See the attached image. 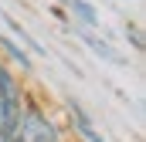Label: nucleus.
Wrapping results in <instances>:
<instances>
[{
  "label": "nucleus",
  "instance_id": "1",
  "mask_svg": "<svg viewBox=\"0 0 146 142\" xmlns=\"http://www.w3.org/2000/svg\"><path fill=\"white\" fill-rule=\"evenodd\" d=\"M14 139L17 142H68V132L61 125V118L48 108V102L27 91L24 108L17 115V125H14Z\"/></svg>",
  "mask_w": 146,
  "mask_h": 142
},
{
  "label": "nucleus",
  "instance_id": "2",
  "mask_svg": "<svg viewBox=\"0 0 146 142\" xmlns=\"http://www.w3.org/2000/svg\"><path fill=\"white\" fill-rule=\"evenodd\" d=\"M27 88L21 81V74L10 68L7 61H0V135H14L17 115L24 108Z\"/></svg>",
  "mask_w": 146,
  "mask_h": 142
},
{
  "label": "nucleus",
  "instance_id": "3",
  "mask_svg": "<svg viewBox=\"0 0 146 142\" xmlns=\"http://www.w3.org/2000/svg\"><path fill=\"white\" fill-rule=\"evenodd\" d=\"M65 132H68V142H109V135L95 125V118L78 105L75 98L65 102V118H61Z\"/></svg>",
  "mask_w": 146,
  "mask_h": 142
},
{
  "label": "nucleus",
  "instance_id": "4",
  "mask_svg": "<svg viewBox=\"0 0 146 142\" xmlns=\"http://www.w3.org/2000/svg\"><path fill=\"white\" fill-rule=\"evenodd\" d=\"M75 37H78V41H82V44H85V47H88L95 58H102V61H109V64H122V61H126V58H122V54L112 47L109 41L95 37L92 31H85V27H75Z\"/></svg>",
  "mask_w": 146,
  "mask_h": 142
},
{
  "label": "nucleus",
  "instance_id": "5",
  "mask_svg": "<svg viewBox=\"0 0 146 142\" xmlns=\"http://www.w3.org/2000/svg\"><path fill=\"white\" fill-rule=\"evenodd\" d=\"M0 51L7 54V64L17 71V74H27V71L34 68V54H27L10 34H0Z\"/></svg>",
  "mask_w": 146,
  "mask_h": 142
},
{
  "label": "nucleus",
  "instance_id": "6",
  "mask_svg": "<svg viewBox=\"0 0 146 142\" xmlns=\"http://www.w3.org/2000/svg\"><path fill=\"white\" fill-rule=\"evenodd\" d=\"M65 7H68V17H72L75 27H85V31H95L99 24H102V17H99V10L88 3V0H65Z\"/></svg>",
  "mask_w": 146,
  "mask_h": 142
},
{
  "label": "nucleus",
  "instance_id": "7",
  "mask_svg": "<svg viewBox=\"0 0 146 142\" xmlns=\"http://www.w3.org/2000/svg\"><path fill=\"white\" fill-rule=\"evenodd\" d=\"M3 24H7V31H10L14 37H21V47H24L27 54H48V51L37 44L34 37H31L27 31H24V27H21V24H17V20H14V17H7V14H3Z\"/></svg>",
  "mask_w": 146,
  "mask_h": 142
},
{
  "label": "nucleus",
  "instance_id": "8",
  "mask_svg": "<svg viewBox=\"0 0 146 142\" xmlns=\"http://www.w3.org/2000/svg\"><path fill=\"white\" fill-rule=\"evenodd\" d=\"M0 142H17V139H14V135H0Z\"/></svg>",
  "mask_w": 146,
  "mask_h": 142
}]
</instances>
